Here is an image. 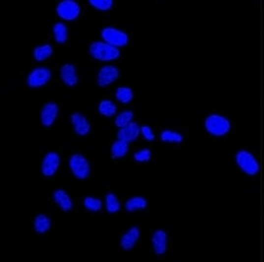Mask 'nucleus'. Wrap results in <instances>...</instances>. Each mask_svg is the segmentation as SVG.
<instances>
[{
    "instance_id": "nucleus-1",
    "label": "nucleus",
    "mask_w": 264,
    "mask_h": 262,
    "mask_svg": "<svg viewBox=\"0 0 264 262\" xmlns=\"http://www.w3.org/2000/svg\"><path fill=\"white\" fill-rule=\"evenodd\" d=\"M90 54L93 58L101 61H111L119 56V50L107 43L95 42L90 44Z\"/></svg>"
},
{
    "instance_id": "nucleus-2",
    "label": "nucleus",
    "mask_w": 264,
    "mask_h": 262,
    "mask_svg": "<svg viewBox=\"0 0 264 262\" xmlns=\"http://www.w3.org/2000/svg\"><path fill=\"white\" fill-rule=\"evenodd\" d=\"M205 126H206L207 132L217 135V137L227 134L230 131L229 120L219 116V115H211V116L207 117L206 121H205Z\"/></svg>"
},
{
    "instance_id": "nucleus-3",
    "label": "nucleus",
    "mask_w": 264,
    "mask_h": 262,
    "mask_svg": "<svg viewBox=\"0 0 264 262\" xmlns=\"http://www.w3.org/2000/svg\"><path fill=\"white\" fill-rule=\"evenodd\" d=\"M101 37L107 44L112 45V47H124L128 43V35L114 27L104 28L101 32Z\"/></svg>"
},
{
    "instance_id": "nucleus-4",
    "label": "nucleus",
    "mask_w": 264,
    "mask_h": 262,
    "mask_svg": "<svg viewBox=\"0 0 264 262\" xmlns=\"http://www.w3.org/2000/svg\"><path fill=\"white\" fill-rule=\"evenodd\" d=\"M236 163L245 173L251 174V176H253V174H256L260 171L258 163L256 161V159L253 158L252 154H250L248 151H239V153L236 154Z\"/></svg>"
},
{
    "instance_id": "nucleus-5",
    "label": "nucleus",
    "mask_w": 264,
    "mask_h": 262,
    "mask_svg": "<svg viewBox=\"0 0 264 262\" xmlns=\"http://www.w3.org/2000/svg\"><path fill=\"white\" fill-rule=\"evenodd\" d=\"M70 167L72 173L79 179H86L90 173V166H89L88 161L79 154L71 156Z\"/></svg>"
},
{
    "instance_id": "nucleus-6",
    "label": "nucleus",
    "mask_w": 264,
    "mask_h": 262,
    "mask_svg": "<svg viewBox=\"0 0 264 262\" xmlns=\"http://www.w3.org/2000/svg\"><path fill=\"white\" fill-rule=\"evenodd\" d=\"M58 15L63 20H68V21H72V20L77 19L79 15V5L76 1L72 0H65V1H61L58 5Z\"/></svg>"
},
{
    "instance_id": "nucleus-7",
    "label": "nucleus",
    "mask_w": 264,
    "mask_h": 262,
    "mask_svg": "<svg viewBox=\"0 0 264 262\" xmlns=\"http://www.w3.org/2000/svg\"><path fill=\"white\" fill-rule=\"evenodd\" d=\"M51 77L50 70L45 67H39L35 68L29 73L27 78L28 86L32 87V88H38V87H42L44 84H47Z\"/></svg>"
},
{
    "instance_id": "nucleus-8",
    "label": "nucleus",
    "mask_w": 264,
    "mask_h": 262,
    "mask_svg": "<svg viewBox=\"0 0 264 262\" xmlns=\"http://www.w3.org/2000/svg\"><path fill=\"white\" fill-rule=\"evenodd\" d=\"M118 70L114 66H104L97 74V83L100 87H106L118 78Z\"/></svg>"
},
{
    "instance_id": "nucleus-9",
    "label": "nucleus",
    "mask_w": 264,
    "mask_h": 262,
    "mask_svg": "<svg viewBox=\"0 0 264 262\" xmlns=\"http://www.w3.org/2000/svg\"><path fill=\"white\" fill-rule=\"evenodd\" d=\"M59 165H60V158L56 153H49L47 156L43 160L42 165V172L44 176L50 177L53 174H55V172L58 171Z\"/></svg>"
},
{
    "instance_id": "nucleus-10",
    "label": "nucleus",
    "mask_w": 264,
    "mask_h": 262,
    "mask_svg": "<svg viewBox=\"0 0 264 262\" xmlns=\"http://www.w3.org/2000/svg\"><path fill=\"white\" fill-rule=\"evenodd\" d=\"M140 132H142V128H139V126H138L137 123L130 122L129 125H127L125 127L120 128L117 137H118L119 140L129 143L137 139Z\"/></svg>"
},
{
    "instance_id": "nucleus-11",
    "label": "nucleus",
    "mask_w": 264,
    "mask_h": 262,
    "mask_svg": "<svg viewBox=\"0 0 264 262\" xmlns=\"http://www.w3.org/2000/svg\"><path fill=\"white\" fill-rule=\"evenodd\" d=\"M59 107L55 102H48L42 110V123L45 127H50L58 116Z\"/></svg>"
},
{
    "instance_id": "nucleus-12",
    "label": "nucleus",
    "mask_w": 264,
    "mask_h": 262,
    "mask_svg": "<svg viewBox=\"0 0 264 262\" xmlns=\"http://www.w3.org/2000/svg\"><path fill=\"white\" fill-rule=\"evenodd\" d=\"M71 121L74 127V132L79 135H87L90 131V125L84 116L81 114H73L71 116Z\"/></svg>"
},
{
    "instance_id": "nucleus-13",
    "label": "nucleus",
    "mask_w": 264,
    "mask_h": 262,
    "mask_svg": "<svg viewBox=\"0 0 264 262\" xmlns=\"http://www.w3.org/2000/svg\"><path fill=\"white\" fill-rule=\"evenodd\" d=\"M152 245L155 249V253L157 255H162L166 253V248H167V234L165 230L160 229L156 230L152 235Z\"/></svg>"
},
{
    "instance_id": "nucleus-14",
    "label": "nucleus",
    "mask_w": 264,
    "mask_h": 262,
    "mask_svg": "<svg viewBox=\"0 0 264 262\" xmlns=\"http://www.w3.org/2000/svg\"><path fill=\"white\" fill-rule=\"evenodd\" d=\"M60 73H61V78H62V81L65 82L67 86L73 87V86H76L77 82H78L76 68H74V66L72 65V64H66V65H63L62 67H61Z\"/></svg>"
},
{
    "instance_id": "nucleus-15",
    "label": "nucleus",
    "mask_w": 264,
    "mask_h": 262,
    "mask_svg": "<svg viewBox=\"0 0 264 262\" xmlns=\"http://www.w3.org/2000/svg\"><path fill=\"white\" fill-rule=\"evenodd\" d=\"M139 229L137 227H132L122 238H120V245L124 250H130L133 246L135 245V243L139 239Z\"/></svg>"
},
{
    "instance_id": "nucleus-16",
    "label": "nucleus",
    "mask_w": 264,
    "mask_h": 262,
    "mask_svg": "<svg viewBox=\"0 0 264 262\" xmlns=\"http://www.w3.org/2000/svg\"><path fill=\"white\" fill-rule=\"evenodd\" d=\"M54 199H55V201L58 202L59 206L63 211H70L73 207L72 200H71V197L68 196V194L65 191H61V189L55 191V193H54Z\"/></svg>"
},
{
    "instance_id": "nucleus-17",
    "label": "nucleus",
    "mask_w": 264,
    "mask_h": 262,
    "mask_svg": "<svg viewBox=\"0 0 264 262\" xmlns=\"http://www.w3.org/2000/svg\"><path fill=\"white\" fill-rule=\"evenodd\" d=\"M146 205H147V202H146V200L144 199V197L135 196V197H132V199H129L127 202H125V210L132 212V211H135V210L145 209Z\"/></svg>"
},
{
    "instance_id": "nucleus-18",
    "label": "nucleus",
    "mask_w": 264,
    "mask_h": 262,
    "mask_svg": "<svg viewBox=\"0 0 264 262\" xmlns=\"http://www.w3.org/2000/svg\"><path fill=\"white\" fill-rule=\"evenodd\" d=\"M51 222L50 220L44 215H39L34 220V229L38 233H45L50 229Z\"/></svg>"
},
{
    "instance_id": "nucleus-19",
    "label": "nucleus",
    "mask_w": 264,
    "mask_h": 262,
    "mask_svg": "<svg viewBox=\"0 0 264 262\" xmlns=\"http://www.w3.org/2000/svg\"><path fill=\"white\" fill-rule=\"evenodd\" d=\"M128 149H129L128 148V143L118 139L117 142L114 143V145H112V148H111L112 156L117 159L123 158V156L128 153Z\"/></svg>"
},
{
    "instance_id": "nucleus-20",
    "label": "nucleus",
    "mask_w": 264,
    "mask_h": 262,
    "mask_svg": "<svg viewBox=\"0 0 264 262\" xmlns=\"http://www.w3.org/2000/svg\"><path fill=\"white\" fill-rule=\"evenodd\" d=\"M51 54H53V48L48 44L37 47L34 49V51H33V55H34V59L37 61L45 60V59H48Z\"/></svg>"
},
{
    "instance_id": "nucleus-21",
    "label": "nucleus",
    "mask_w": 264,
    "mask_h": 262,
    "mask_svg": "<svg viewBox=\"0 0 264 262\" xmlns=\"http://www.w3.org/2000/svg\"><path fill=\"white\" fill-rule=\"evenodd\" d=\"M54 37L55 40L60 44L65 43L67 40V28L62 24H56L54 26Z\"/></svg>"
},
{
    "instance_id": "nucleus-22",
    "label": "nucleus",
    "mask_w": 264,
    "mask_h": 262,
    "mask_svg": "<svg viewBox=\"0 0 264 262\" xmlns=\"http://www.w3.org/2000/svg\"><path fill=\"white\" fill-rule=\"evenodd\" d=\"M99 112L104 116H114L116 114V106L114 105V102L110 101V100H102L99 105Z\"/></svg>"
},
{
    "instance_id": "nucleus-23",
    "label": "nucleus",
    "mask_w": 264,
    "mask_h": 262,
    "mask_svg": "<svg viewBox=\"0 0 264 262\" xmlns=\"http://www.w3.org/2000/svg\"><path fill=\"white\" fill-rule=\"evenodd\" d=\"M116 98L118 101L123 102V104H128L133 99L132 89L127 88V87H119L116 91Z\"/></svg>"
},
{
    "instance_id": "nucleus-24",
    "label": "nucleus",
    "mask_w": 264,
    "mask_h": 262,
    "mask_svg": "<svg viewBox=\"0 0 264 262\" xmlns=\"http://www.w3.org/2000/svg\"><path fill=\"white\" fill-rule=\"evenodd\" d=\"M106 207H107V211H109L110 214H115V212L118 211V210L120 209V204H119L118 200H117L116 195L107 194Z\"/></svg>"
},
{
    "instance_id": "nucleus-25",
    "label": "nucleus",
    "mask_w": 264,
    "mask_h": 262,
    "mask_svg": "<svg viewBox=\"0 0 264 262\" xmlns=\"http://www.w3.org/2000/svg\"><path fill=\"white\" fill-rule=\"evenodd\" d=\"M161 139L163 142H168V143H180L183 140V137L181 134L176 132H172V131H163L162 134H161Z\"/></svg>"
},
{
    "instance_id": "nucleus-26",
    "label": "nucleus",
    "mask_w": 264,
    "mask_h": 262,
    "mask_svg": "<svg viewBox=\"0 0 264 262\" xmlns=\"http://www.w3.org/2000/svg\"><path fill=\"white\" fill-rule=\"evenodd\" d=\"M133 120V112L132 111H123L122 114H119L118 116L116 117V121H115V123H116V126H118V127H125L127 125H129L130 122H132Z\"/></svg>"
},
{
    "instance_id": "nucleus-27",
    "label": "nucleus",
    "mask_w": 264,
    "mask_h": 262,
    "mask_svg": "<svg viewBox=\"0 0 264 262\" xmlns=\"http://www.w3.org/2000/svg\"><path fill=\"white\" fill-rule=\"evenodd\" d=\"M84 206H86V209H88L89 211H99L102 206V202L101 200L96 199V197L88 196L84 199Z\"/></svg>"
},
{
    "instance_id": "nucleus-28",
    "label": "nucleus",
    "mask_w": 264,
    "mask_h": 262,
    "mask_svg": "<svg viewBox=\"0 0 264 262\" xmlns=\"http://www.w3.org/2000/svg\"><path fill=\"white\" fill-rule=\"evenodd\" d=\"M89 4L93 5L94 7L99 10H109L114 5V1L112 0H90Z\"/></svg>"
},
{
    "instance_id": "nucleus-29",
    "label": "nucleus",
    "mask_w": 264,
    "mask_h": 262,
    "mask_svg": "<svg viewBox=\"0 0 264 262\" xmlns=\"http://www.w3.org/2000/svg\"><path fill=\"white\" fill-rule=\"evenodd\" d=\"M134 159L138 163H146V161H148L151 159V151L148 149H143V150L135 153Z\"/></svg>"
},
{
    "instance_id": "nucleus-30",
    "label": "nucleus",
    "mask_w": 264,
    "mask_h": 262,
    "mask_svg": "<svg viewBox=\"0 0 264 262\" xmlns=\"http://www.w3.org/2000/svg\"><path fill=\"white\" fill-rule=\"evenodd\" d=\"M142 133H143V135H144V138L146 140H150V142H152V140L155 139V134H153L152 131H151V128L147 127V126L142 127Z\"/></svg>"
}]
</instances>
